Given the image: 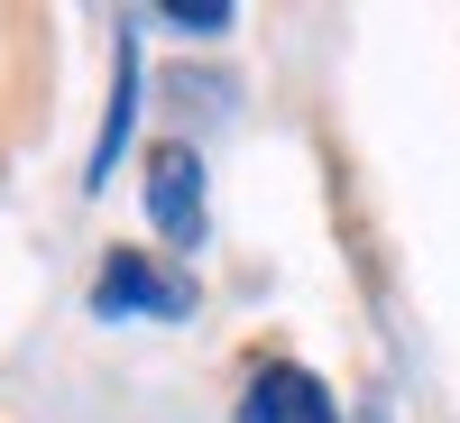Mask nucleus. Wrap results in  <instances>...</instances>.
<instances>
[{"label":"nucleus","instance_id":"f257e3e1","mask_svg":"<svg viewBox=\"0 0 460 423\" xmlns=\"http://www.w3.org/2000/svg\"><path fill=\"white\" fill-rule=\"evenodd\" d=\"M93 313L102 322H184L194 313V277H175L166 258H147V249H102L93 267Z\"/></svg>","mask_w":460,"mask_h":423},{"label":"nucleus","instance_id":"20e7f679","mask_svg":"<svg viewBox=\"0 0 460 423\" xmlns=\"http://www.w3.org/2000/svg\"><path fill=\"white\" fill-rule=\"evenodd\" d=\"M129 120H138V28H120V47H111V110H102V138L84 157V194L111 184V166H120V147H129Z\"/></svg>","mask_w":460,"mask_h":423},{"label":"nucleus","instance_id":"f03ea898","mask_svg":"<svg viewBox=\"0 0 460 423\" xmlns=\"http://www.w3.org/2000/svg\"><path fill=\"white\" fill-rule=\"evenodd\" d=\"M138 175H147V221H157V240L166 249H203V157L184 138H157L138 157Z\"/></svg>","mask_w":460,"mask_h":423},{"label":"nucleus","instance_id":"7ed1b4c3","mask_svg":"<svg viewBox=\"0 0 460 423\" xmlns=\"http://www.w3.org/2000/svg\"><path fill=\"white\" fill-rule=\"evenodd\" d=\"M240 423H341L332 387L314 368H295V359H267L249 377V396H240Z\"/></svg>","mask_w":460,"mask_h":423},{"label":"nucleus","instance_id":"39448f33","mask_svg":"<svg viewBox=\"0 0 460 423\" xmlns=\"http://www.w3.org/2000/svg\"><path fill=\"white\" fill-rule=\"evenodd\" d=\"M157 19L184 28V37H221V28H230V0H166Z\"/></svg>","mask_w":460,"mask_h":423}]
</instances>
